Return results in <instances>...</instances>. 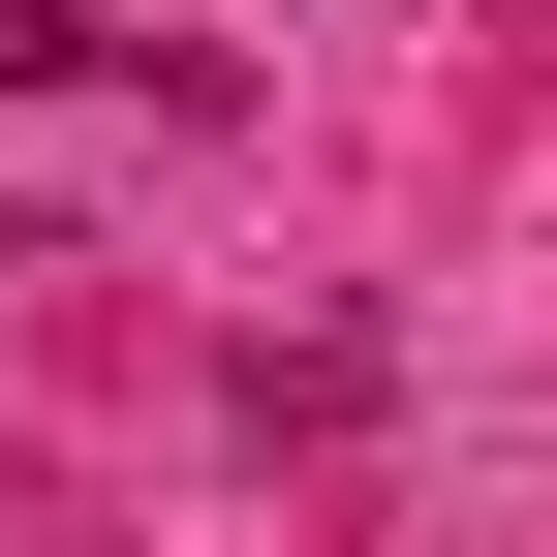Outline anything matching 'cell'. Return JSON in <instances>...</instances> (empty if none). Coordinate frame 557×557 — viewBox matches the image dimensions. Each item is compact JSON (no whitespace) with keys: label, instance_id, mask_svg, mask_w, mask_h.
Wrapping results in <instances>:
<instances>
[{"label":"cell","instance_id":"obj_1","mask_svg":"<svg viewBox=\"0 0 557 557\" xmlns=\"http://www.w3.org/2000/svg\"><path fill=\"white\" fill-rule=\"evenodd\" d=\"M94 62H124L94 0H0V94H94Z\"/></svg>","mask_w":557,"mask_h":557}]
</instances>
